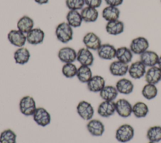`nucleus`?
<instances>
[{"instance_id": "1", "label": "nucleus", "mask_w": 161, "mask_h": 143, "mask_svg": "<svg viewBox=\"0 0 161 143\" xmlns=\"http://www.w3.org/2000/svg\"><path fill=\"white\" fill-rule=\"evenodd\" d=\"M57 39L62 43H67L73 39L74 31L67 22H62L59 23L55 31Z\"/></svg>"}, {"instance_id": "2", "label": "nucleus", "mask_w": 161, "mask_h": 143, "mask_svg": "<svg viewBox=\"0 0 161 143\" xmlns=\"http://www.w3.org/2000/svg\"><path fill=\"white\" fill-rule=\"evenodd\" d=\"M134 135L135 130L133 127L130 124H124L116 129L115 138L121 143H126L133 138Z\"/></svg>"}, {"instance_id": "3", "label": "nucleus", "mask_w": 161, "mask_h": 143, "mask_svg": "<svg viewBox=\"0 0 161 143\" xmlns=\"http://www.w3.org/2000/svg\"><path fill=\"white\" fill-rule=\"evenodd\" d=\"M36 108V102L31 96H24L19 100V111L25 116H32Z\"/></svg>"}, {"instance_id": "4", "label": "nucleus", "mask_w": 161, "mask_h": 143, "mask_svg": "<svg viewBox=\"0 0 161 143\" xmlns=\"http://www.w3.org/2000/svg\"><path fill=\"white\" fill-rule=\"evenodd\" d=\"M149 48L148 40L143 36H138L133 38L130 45V49L133 54L141 55Z\"/></svg>"}, {"instance_id": "5", "label": "nucleus", "mask_w": 161, "mask_h": 143, "mask_svg": "<svg viewBox=\"0 0 161 143\" xmlns=\"http://www.w3.org/2000/svg\"><path fill=\"white\" fill-rule=\"evenodd\" d=\"M76 110L79 117L84 120H90L94 114V109L92 105L86 100H82L78 103Z\"/></svg>"}, {"instance_id": "6", "label": "nucleus", "mask_w": 161, "mask_h": 143, "mask_svg": "<svg viewBox=\"0 0 161 143\" xmlns=\"http://www.w3.org/2000/svg\"><path fill=\"white\" fill-rule=\"evenodd\" d=\"M32 116L35 123L41 127H46L50 124L51 115L43 107H37Z\"/></svg>"}, {"instance_id": "7", "label": "nucleus", "mask_w": 161, "mask_h": 143, "mask_svg": "<svg viewBox=\"0 0 161 143\" xmlns=\"http://www.w3.org/2000/svg\"><path fill=\"white\" fill-rule=\"evenodd\" d=\"M9 42L13 46L20 48L23 47L26 41V34L17 29L10 30L7 35Z\"/></svg>"}, {"instance_id": "8", "label": "nucleus", "mask_w": 161, "mask_h": 143, "mask_svg": "<svg viewBox=\"0 0 161 143\" xmlns=\"http://www.w3.org/2000/svg\"><path fill=\"white\" fill-rule=\"evenodd\" d=\"M116 112L123 118H128L132 114V105L125 98H119L115 102Z\"/></svg>"}, {"instance_id": "9", "label": "nucleus", "mask_w": 161, "mask_h": 143, "mask_svg": "<svg viewBox=\"0 0 161 143\" xmlns=\"http://www.w3.org/2000/svg\"><path fill=\"white\" fill-rule=\"evenodd\" d=\"M82 42L86 48L94 51H97L102 45L100 38L94 32L87 33L83 36Z\"/></svg>"}, {"instance_id": "10", "label": "nucleus", "mask_w": 161, "mask_h": 143, "mask_svg": "<svg viewBox=\"0 0 161 143\" xmlns=\"http://www.w3.org/2000/svg\"><path fill=\"white\" fill-rule=\"evenodd\" d=\"M57 56L64 63H74L77 60V51L72 47L64 46L58 50Z\"/></svg>"}, {"instance_id": "11", "label": "nucleus", "mask_w": 161, "mask_h": 143, "mask_svg": "<svg viewBox=\"0 0 161 143\" xmlns=\"http://www.w3.org/2000/svg\"><path fill=\"white\" fill-rule=\"evenodd\" d=\"M98 56L105 60H111L116 58V48L109 43L102 44L97 50Z\"/></svg>"}, {"instance_id": "12", "label": "nucleus", "mask_w": 161, "mask_h": 143, "mask_svg": "<svg viewBox=\"0 0 161 143\" xmlns=\"http://www.w3.org/2000/svg\"><path fill=\"white\" fill-rule=\"evenodd\" d=\"M80 65L91 66L92 65L94 57L91 51L87 48H81L77 52V60Z\"/></svg>"}, {"instance_id": "13", "label": "nucleus", "mask_w": 161, "mask_h": 143, "mask_svg": "<svg viewBox=\"0 0 161 143\" xmlns=\"http://www.w3.org/2000/svg\"><path fill=\"white\" fill-rule=\"evenodd\" d=\"M97 112L98 115L104 118H108L116 112L115 102L114 101L103 100L97 107Z\"/></svg>"}, {"instance_id": "14", "label": "nucleus", "mask_w": 161, "mask_h": 143, "mask_svg": "<svg viewBox=\"0 0 161 143\" xmlns=\"http://www.w3.org/2000/svg\"><path fill=\"white\" fill-rule=\"evenodd\" d=\"M26 41L31 45H38L43 43L45 38V32L39 28H33L26 34Z\"/></svg>"}, {"instance_id": "15", "label": "nucleus", "mask_w": 161, "mask_h": 143, "mask_svg": "<svg viewBox=\"0 0 161 143\" xmlns=\"http://www.w3.org/2000/svg\"><path fill=\"white\" fill-rule=\"evenodd\" d=\"M146 66L141 61H136L132 63L128 68V74L131 78L137 80L145 76Z\"/></svg>"}, {"instance_id": "16", "label": "nucleus", "mask_w": 161, "mask_h": 143, "mask_svg": "<svg viewBox=\"0 0 161 143\" xmlns=\"http://www.w3.org/2000/svg\"><path fill=\"white\" fill-rule=\"evenodd\" d=\"M86 128L89 134L95 137L101 136L105 130L103 123L101 120L95 119H92L88 121Z\"/></svg>"}, {"instance_id": "17", "label": "nucleus", "mask_w": 161, "mask_h": 143, "mask_svg": "<svg viewBox=\"0 0 161 143\" xmlns=\"http://www.w3.org/2000/svg\"><path fill=\"white\" fill-rule=\"evenodd\" d=\"M128 64L122 63L118 60H115L111 62L109 65V70L110 73L113 76L123 77L128 73Z\"/></svg>"}, {"instance_id": "18", "label": "nucleus", "mask_w": 161, "mask_h": 143, "mask_svg": "<svg viewBox=\"0 0 161 143\" xmlns=\"http://www.w3.org/2000/svg\"><path fill=\"white\" fill-rule=\"evenodd\" d=\"M106 81L101 75H93L89 81L87 83V89L94 93L100 92V91L105 87Z\"/></svg>"}, {"instance_id": "19", "label": "nucleus", "mask_w": 161, "mask_h": 143, "mask_svg": "<svg viewBox=\"0 0 161 143\" xmlns=\"http://www.w3.org/2000/svg\"><path fill=\"white\" fill-rule=\"evenodd\" d=\"M159 56L152 50H147L140 55V61L147 67H152L157 66Z\"/></svg>"}, {"instance_id": "20", "label": "nucleus", "mask_w": 161, "mask_h": 143, "mask_svg": "<svg viewBox=\"0 0 161 143\" xmlns=\"http://www.w3.org/2000/svg\"><path fill=\"white\" fill-rule=\"evenodd\" d=\"M144 77L147 83L156 85L161 81V70L158 66L149 67Z\"/></svg>"}, {"instance_id": "21", "label": "nucleus", "mask_w": 161, "mask_h": 143, "mask_svg": "<svg viewBox=\"0 0 161 143\" xmlns=\"http://www.w3.org/2000/svg\"><path fill=\"white\" fill-rule=\"evenodd\" d=\"M105 29L106 32L113 36H117L121 34L125 29V24L119 19L107 22Z\"/></svg>"}, {"instance_id": "22", "label": "nucleus", "mask_w": 161, "mask_h": 143, "mask_svg": "<svg viewBox=\"0 0 161 143\" xmlns=\"http://www.w3.org/2000/svg\"><path fill=\"white\" fill-rule=\"evenodd\" d=\"M115 87L118 93L123 95H129L133 92L134 85L130 80L126 78H122L117 81Z\"/></svg>"}, {"instance_id": "23", "label": "nucleus", "mask_w": 161, "mask_h": 143, "mask_svg": "<svg viewBox=\"0 0 161 143\" xmlns=\"http://www.w3.org/2000/svg\"><path fill=\"white\" fill-rule=\"evenodd\" d=\"M83 21L86 23H93L97 21L99 17V12L96 8L89 6L84 7L80 11Z\"/></svg>"}, {"instance_id": "24", "label": "nucleus", "mask_w": 161, "mask_h": 143, "mask_svg": "<svg viewBox=\"0 0 161 143\" xmlns=\"http://www.w3.org/2000/svg\"><path fill=\"white\" fill-rule=\"evenodd\" d=\"M30 56V51L26 48L20 47L14 51L13 58L16 64L23 65L29 61Z\"/></svg>"}, {"instance_id": "25", "label": "nucleus", "mask_w": 161, "mask_h": 143, "mask_svg": "<svg viewBox=\"0 0 161 143\" xmlns=\"http://www.w3.org/2000/svg\"><path fill=\"white\" fill-rule=\"evenodd\" d=\"M16 26L18 30L26 34L34 28V21L31 17L24 15L18 19Z\"/></svg>"}, {"instance_id": "26", "label": "nucleus", "mask_w": 161, "mask_h": 143, "mask_svg": "<svg viewBox=\"0 0 161 143\" xmlns=\"http://www.w3.org/2000/svg\"><path fill=\"white\" fill-rule=\"evenodd\" d=\"M133 53L130 49V48L126 46H121L116 48V58L117 60L129 64L133 58Z\"/></svg>"}, {"instance_id": "27", "label": "nucleus", "mask_w": 161, "mask_h": 143, "mask_svg": "<svg viewBox=\"0 0 161 143\" xmlns=\"http://www.w3.org/2000/svg\"><path fill=\"white\" fill-rule=\"evenodd\" d=\"M66 20L73 28L80 27L83 22L80 13L77 10H69L66 15Z\"/></svg>"}, {"instance_id": "28", "label": "nucleus", "mask_w": 161, "mask_h": 143, "mask_svg": "<svg viewBox=\"0 0 161 143\" xmlns=\"http://www.w3.org/2000/svg\"><path fill=\"white\" fill-rule=\"evenodd\" d=\"M119 16L120 11L118 7L107 6L102 11V17L107 22L119 19Z\"/></svg>"}, {"instance_id": "29", "label": "nucleus", "mask_w": 161, "mask_h": 143, "mask_svg": "<svg viewBox=\"0 0 161 143\" xmlns=\"http://www.w3.org/2000/svg\"><path fill=\"white\" fill-rule=\"evenodd\" d=\"M116 88L113 85H105L100 91V97L105 101H114L118 95Z\"/></svg>"}, {"instance_id": "30", "label": "nucleus", "mask_w": 161, "mask_h": 143, "mask_svg": "<svg viewBox=\"0 0 161 143\" xmlns=\"http://www.w3.org/2000/svg\"><path fill=\"white\" fill-rule=\"evenodd\" d=\"M148 105L143 102H137L132 105V114L136 118H144L148 114Z\"/></svg>"}, {"instance_id": "31", "label": "nucleus", "mask_w": 161, "mask_h": 143, "mask_svg": "<svg viewBox=\"0 0 161 143\" xmlns=\"http://www.w3.org/2000/svg\"><path fill=\"white\" fill-rule=\"evenodd\" d=\"M92 76V72L90 66L80 65L77 68L76 77L81 83H87Z\"/></svg>"}, {"instance_id": "32", "label": "nucleus", "mask_w": 161, "mask_h": 143, "mask_svg": "<svg viewBox=\"0 0 161 143\" xmlns=\"http://www.w3.org/2000/svg\"><path fill=\"white\" fill-rule=\"evenodd\" d=\"M158 94V89L155 85L147 83L142 90V95L147 100H152L155 98Z\"/></svg>"}, {"instance_id": "33", "label": "nucleus", "mask_w": 161, "mask_h": 143, "mask_svg": "<svg viewBox=\"0 0 161 143\" xmlns=\"http://www.w3.org/2000/svg\"><path fill=\"white\" fill-rule=\"evenodd\" d=\"M147 138L150 142L155 143L161 141V126L150 127L147 132Z\"/></svg>"}, {"instance_id": "34", "label": "nucleus", "mask_w": 161, "mask_h": 143, "mask_svg": "<svg viewBox=\"0 0 161 143\" xmlns=\"http://www.w3.org/2000/svg\"><path fill=\"white\" fill-rule=\"evenodd\" d=\"M17 135L11 129H6L0 134V143H16Z\"/></svg>"}, {"instance_id": "35", "label": "nucleus", "mask_w": 161, "mask_h": 143, "mask_svg": "<svg viewBox=\"0 0 161 143\" xmlns=\"http://www.w3.org/2000/svg\"><path fill=\"white\" fill-rule=\"evenodd\" d=\"M77 68L76 65L73 63H64L62 68V73L65 77L72 78L76 76Z\"/></svg>"}, {"instance_id": "36", "label": "nucleus", "mask_w": 161, "mask_h": 143, "mask_svg": "<svg viewBox=\"0 0 161 143\" xmlns=\"http://www.w3.org/2000/svg\"><path fill=\"white\" fill-rule=\"evenodd\" d=\"M65 4L69 10H81L85 6L84 0H65Z\"/></svg>"}, {"instance_id": "37", "label": "nucleus", "mask_w": 161, "mask_h": 143, "mask_svg": "<svg viewBox=\"0 0 161 143\" xmlns=\"http://www.w3.org/2000/svg\"><path fill=\"white\" fill-rule=\"evenodd\" d=\"M103 0H84L85 5L86 6L91 7L93 8H98L101 6Z\"/></svg>"}, {"instance_id": "38", "label": "nucleus", "mask_w": 161, "mask_h": 143, "mask_svg": "<svg viewBox=\"0 0 161 143\" xmlns=\"http://www.w3.org/2000/svg\"><path fill=\"white\" fill-rule=\"evenodd\" d=\"M104 1L108 6L118 7L122 4L123 0H104Z\"/></svg>"}, {"instance_id": "39", "label": "nucleus", "mask_w": 161, "mask_h": 143, "mask_svg": "<svg viewBox=\"0 0 161 143\" xmlns=\"http://www.w3.org/2000/svg\"><path fill=\"white\" fill-rule=\"evenodd\" d=\"M34 1L38 4L42 5V4H45L48 3L49 0H34Z\"/></svg>"}, {"instance_id": "40", "label": "nucleus", "mask_w": 161, "mask_h": 143, "mask_svg": "<svg viewBox=\"0 0 161 143\" xmlns=\"http://www.w3.org/2000/svg\"><path fill=\"white\" fill-rule=\"evenodd\" d=\"M157 66L161 70V55L159 56L158 61V63H157Z\"/></svg>"}, {"instance_id": "41", "label": "nucleus", "mask_w": 161, "mask_h": 143, "mask_svg": "<svg viewBox=\"0 0 161 143\" xmlns=\"http://www.w3.org/2000/svg\"><path fill=\"white\" fill-rule=\"evenodd\" d=\"M148 143H155V142H150V141H149Z\"/></svg>"}, {"instance_id": "42", "label": "nucleus", "mask_w": 161, "mask_h": 143, "mask_svg": "<svg viewBox=\"0 0 161 143\" xmlns=\"http://www.w3.org/2000/svg\"><path fill=\"white\" fill-rule=\"evenodd\" d=\"M160 2H161V0H160Z\"/></svg>"}]
</instances>
